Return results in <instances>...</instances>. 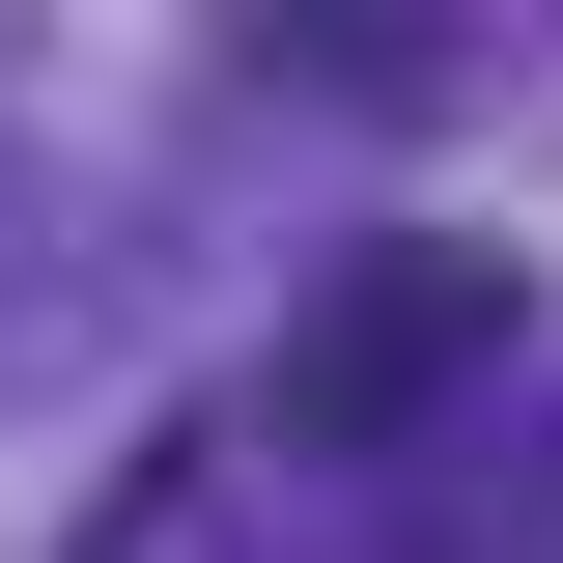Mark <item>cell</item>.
I'll list each match as a JSON object with an SVG mask.
<instances>
[{
	"label": "cell",
	"instance_id": "6da1fadb",
	"mask_svg": "<svg viewBox=\"0 0 563 563\" xmlns=\"http://www.w3.org/2000/svg\"><path fill=\"white\" fill-rule=\"evenodd\" d=\"M479 366H507V254H479V225H395V254L254 366V422H282V451H422Z\"/></svg>",
	"mask_w": 563,
	"mask_h": 563
}]
</instances>
